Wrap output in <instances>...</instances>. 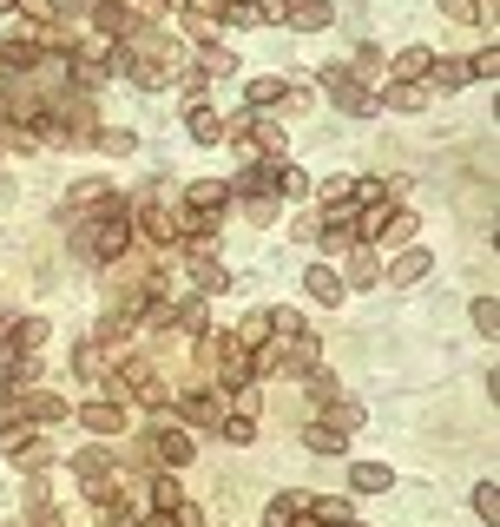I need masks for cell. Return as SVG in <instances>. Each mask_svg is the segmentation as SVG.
Listing matches in <instances>:
<instances>
[{"label":"cell","mask_w":500,"mask_h":527,"mask_svg":"<svg viewBox=\"0 0 500 527\" xmlns=\"http://www.w3.org/2000/svg\"><path fill=\"white\" fill-rule=\"evenodd\" d=\"M250 369L257 376H310V369H323V343H316V330L303 336H270L264 350H250Z\"/></svg>","instance_id":"1"},{"label":"cell","mask_w":500,"mask_h":527,"mask_svg":"<svg viewBox=\"0 0 500 527\" xmlns=\"http://www.w3.org/2000/svg\"><path fill=\"white\" fill-rule=\"evenodd\" d=\"M125 251H132V211L112 198V205L93 211V224H86V257H93V264H119Z\"/></svg>","instance_id":"2"},{"label":"cell","mask_w":500,"mask_h":527,"mask_svg":"<svg viewBox=\"0 0 500 527\" xmlns=\"http://www.w3.org/2000/svg\"><path fill=\"white\" fill-rule=\"evenodd\" d=\"M172 73H178V53L139 27V47L125 53V80H132V86H145V93H158V86H172Z\"/></svg>","instance_id":"3"},{"label":"cell","mask_w":500,"mask_h":527,"mask_svg":"<svg viewBox=\"0 0 500 527\" xmlns=\"http://www.w3.org/2000/svg\"><path fill=\"white\" fill-rule=\"evenodd\" d=\"M86 132H93V99L86 93L47 99V112H40V139H86Z\"/></svg>","instance_id":"4"},{"label":"cell","mask_w":500,"mask_h":527,"mask_svg":"<svg viewBox=\"0 0 500 527\" xmlns=\"http://www.w3.org/2000/svg\"><path fill=\"white\" fill-rule=\"evenodd\" d=\"M73 475H79V488H86V501H99V508L119 495V462H112V448H86V455H73Z\"/></svg>","instance_id":"5"},{"label":"cell","mask_w":500,"mask_h":527,"mask_svg":"<svg viewBox=\"0 0 500 527\" xmlns=\"http://www.w3.org/2000/svg\"><path fill=\"white\" fill-rule=\"evenodd\" d=\"M211 376H218L224 389H250V383H257V369H250V350L237 343V336L211 343Z\"/></svg>","instance_id":"6"},{"label":"cell","mask_w":500,"mask_h":527,"mask_svg":"<svg viewBox=\"0 0 500 527\" xmlns=\"http://www.w3.org/2000/svg\"><path fill=\"white\" fill-rule=\"evenodd\" d=\"M323 93L336 99V106H343L349 119H369V112H382V106H375V93H369L362 80H349L343 66H323Z\"/></svg>","instance_id":"7"},{"label":"cell","mask_w":500,"mask_h":527,"mask_svg":"<svg viewBox=\"0 0 500 527\" xmlns=\"http://www.w3.org/2000/svg\"><path fill=\"white\" fill-rule=\"evenodd\" d=\"M125 389L145 402V409H172V389H165V376H158V363H145V356H132V363H119Z\"/></svg>","instance_id":"8"},{"label":"cell","mask_w":500,"mask_h":527,"mask_svg":"<svg viewBox=\"0 0 500 527\" xmlns=\"http://www.w3.org/2000/svg\"><path fill=\"white\" fill-rule=\"evenodd\" d=\"M47 40H33V33H7V40H0V73H40V60H47Z\"/></svg>","instance_id":"9"},{"label":"cell","mask_w":500,"mask_h":527,"mask_svg":"<svg viewBox=\"0 0 500 527\" xmlns=\"http://www.w3.org/2000/svg\"><path fill=\"white\" fill-rule=\"evenodd\" d=\"M316 244H329V251H349V244H362V205H336L323 218V231H316Z\"/></svg>","instance_id":"10"},{"label":"cell","mask_w":500,"mask_h":527,"mask_svg":"<svg viewBox=\"0 0 500 527\" xmlns=\"http://www.w3.org/2000/svg\"><path fill=\"white\" fill-rule=\"evenodd\" d=\"M93 27H99V40H112V47H119V40H132V33H139V14H132L125 0H99V7H93Z\"/></svg>","instance_id":"11"},{"label":"cell","mask_w":500,"mask_h":527,"mask_svg":"<svg viewBox=\"0 0 500 527\" xmlns=\"http://www.w3.org/2000/svg\"><path fill=\"white\" fill-rule=\"evenodd\" d=\"M185 264H191V277H198V297H218V290H231V271H224L218 257H211V244H185Z\"/></svg>","instance_id":"12"},{"label":"cell","mask_w":500,"mask_h":527,"mask_svg":"<svg viewBox=\"0 0 500 527\" xmlns=\"http://www.w3.org/2000/svg\"><path fill=\"white\" fill-rule=\"evenodd\" d=\"M132 224H139V231H145L152 244H178V211H165L152 192L139 198V218H132Z\"/></svg>","instance_id":"13"},{"label":"cell","mask_w":500,"mask_h":527,"mask_svg":"<svg viewBox=\"0 0 500 527\" xmlns=\"http://www.w3.org/2000/svg\"><path fill=\"white\" fill-rule=\"evenodd\" d=\"M178 422H191V429H218L224 402L211 396V389H191V396H178Z\"/></svg>","instance_id":"14"},{"label":"cell","mask_w":500,"mask_h":527,"mask_svg":"<svg viewBox=\"0 0 500 527\" xmlns=\"http://www.w3.org/2000/svg\"><path fill=\"white\" fill-rule=\"evenodd\" d=\"M152 455H158V462H165V468H185L191 455H198V442H191L185 429H172V422H165V429L152 435Z\"/></svg>","instance_id":"15"},{"label":"cell","mask_w":500,"mask_h":527,"mask_svg":"<svg viewBox=\"0 0 500 527\" xmlns=\"http://www.w3.org/2000/svg\"><path fill=\"white\" fill-rule=\"evenodd\" d=\"M244 139H250V152H257L264 165H283V159H290V139H283V126H270V119H257Z\"/></svg>","instance_id":"16"},{"label":"cell","mask_w":500,"mask_h":527,"mask_svg":"<svg viewBox=\"0 0 500 527\" xmlns=\"http://www.w3.org/2000/svg\"><path fill=\"white\" fill-rule=\"evenodd\" d=\"M79 429H93V435H125V402H86V409H79Z\"/></svg>","instance_id":"17"},{"label":"cell","mask_w":500,"mask_h":527,"mask_svg":"<svg viewBox=\"0 0 500 527\" xmlns=\"http://www.w3.org/2000/svg\"><path fill=\"white\" fill-rule=\"evenodd\" d=\"M93 205H112V185L106 178H79L73 192H66V211L73 218H93Z\"/></svg>","instance_id":"18"},{"label":"cell","mask_w":500,"mask_h":527,"mask_svg":"<svg viewBox=\"0 0 500 527\" xmlns=\"http://www.w3.org/2000/svg\"><path fill=\"white\" fill-rule=\"evenodd\" d=\"M165 330L204 336V297H178V304H165Z\"/></svg>","instance_id":"19"},{"label":"cell","mask_w":500,"mask_h":527,"mask_svg":"<svg viewBox=\"0 0 500 527\" xmlns=\"http://www.w3.org/2000/svg\"><path fill=\"white\" fill-rule=\"evenodd\" d=\"M218 205H231V185H224V178H198V185H185V211H211V218H218Z\"/></svg>","instance_id":"20"},{"label":"cell","mask_w":500,"mask_h":527,"mask_svg":"<svg viewBox=\"0 0 500 527\" xmlns=\"http://www.w3.org/2000/svg\"><path fill=\"white\" fill-rule=\"evenodd\" d=\"M178 20H185V33H191V47H198V60H211V53L224 47V33H218V20H211V14H191V7H185Z\"/></svg>","instance_id":"21"},{"label":"cell","mask_w":500,"mask_h":527,"mask_svg":"<svg viewBox=\"0 0 500 527\" xmlns=\"http://www.w3.org/2000/svg\"><path fill=\"white\" fill-rule=\"evenodd\" d=\"M303 290H310L316 304H329V310L343 304V277L329 271V264H310V271H303Z\"/></svg>","instance_id":"22"},{"label":"cell","mask_w":500,"mask_h":527,"mask_svg":"<svg viewBox=\"0 0 500 527\" xmlns=\"http://www.w3.org/2000/svg\"><path fill=\"white\" fill-rule=\"evenodd\" d=\"M428 271H435V257H428V251H402V257L389 264V284H395V290H408V284H422Z\"/></svg>","instance_id":"23"},{"label":"cell","mask_w":500,"mask_h":527,"mask_svg":"<svg viewBox=\"0 0 500 527\" xmlns=\"http://www.w3.org/2000/svg\"><path fill=\"white\" fill-rule=\"evenodd\" d=\"M422 86H428V93H454V86H468V60H428Z\"/></svg>","instance_id":"24"},{"label":"cell","mask_w":500,"mask_h":527,"mask_svg":"<svg viewBox=\"0 0 500 527\" xmlns=\"http://www.w3.org/2000/svg\"><path fill=\"white\" fill-rule=\"evenodd\" d=\"M283 20H290L297 33H323L336 14H329V0H297V7H283Z\"/></svg>","instance_id":"25"},{"label":"cell","mask_w":500,"mask_h":527,"mask_svg":"<svg viewBox=\"0 0 500 527\" xmlns=\"http://www.w3.org/2000/svg\"><path fill=\"white\" fill-rule=\"evenodd\" d=\"M283 93H290V86H283L277 73H257V80L244 86V106L250 112H270V106H283Z\"/></svg>","instance_id":"26"},{"label":"cell","mask_w":500,"mask_h":527,"mask_svg":"<svg viewBox=\"0 0 500 527\" xmlns=\"http://www.w3.org/2000/svg\"><path fill=\"white\" fill-rule=\"evenodd\" d=\"M336 277H343V290H375V277H382V271H375V251H362V244H356V257H349Z\"/></svg>","instance_id":"27"},{"label":"cell","mask_w":500,"mask_h":527,"mask_svg":"<svg viewBox=\"0 0 500 527\" xmlns=\"http://www.w3.org/2000/svg\"><path fill=\"white\" fill-rule=\"evenodd\" d=\"M185 126H191V139H198V145H218V139H224V112H211V106H185Z\"/></svg>","instance_id":"28"},{"label":"cell","mask_w":500,"mask_h":527,"mask_svg":"<svg viewBox=\"0 0 500 527\" xmlns=\"http://www.w3.org/2000/svg\"><path fill=\"white\" fill-rule=\"evenodd\" d=\"M375 106H395V112H422V106H428V86H422V80H395L389 93L375 99Z\"/></svg>","instance_id":"29"},{"label":"cell","mask_w":500,"mask_h":527,"mask_svg":"<svg viewBox=\"0 0 500 527\" xmlns=\"http://www.w3.org/2000/svg\"><path fill=\"white\" fill-rule=\"evenodd\" d=\"M375 244L408 251V244H415V211H389V218H382V231H375Z\"/></svg>","instance_id":"30"},{"label":"cell","mask_w":500,"mask_h":527,"mask_svg":"<svg viewBox=\"0 0 500 527\" xmlns=\"http://www.w3.org/2000/svg\"><path fill=\"white\" fill-rule=\"evenodd\" d=\"M7 343H14L20 356H33L40 343H47V317H20V323H7Z\"/></svg>","instance_id":"31"},{"label":"cell","mask_w":500,"mask_h":527,"mask_svg":"<svg viewBox=\"0 0 500 527\" xmlns=\"http://www.w3.org/2000/svg\"><path fill=\"white\" fill-rule=\"evenodd\" d=\"M343 442H349V435L343 429H336V422H310V429H303V448H316V455H343Z\"/></svg>","instance_id":"32"},{"label":"cell","mask_w":500,"mask_h":527,"mask_svg":"<svg viewBox=\"0 0 500 527\" xmlns=\"http://www.w3.org/2000/svg\"><path fill=\"white\" fill-rule=\"evenodd\" d=\"M389 468H382V462H356V468H349V488H356V495H382V488H389Z\"/></svg>","instance_id":"33"},{"label":"cell","mask_w":500,"mask_h":527,"mask_svg":"<svg viewBox=\"0 0 500 527\" xmlns=\"http://www.w3.org/2000/svg\"><path fill=\"white\" fill-rule=\"evenodd\" d=\"M14 409H20L27 422H60V416H66L60 396H14Z\"/></svg>","instance_id":"34"},{"label":"cell","mask_w":500,"mask_h":527,"mask_svg":"<svg viewBox=\"0 0 500 527\" xmlns=\"http://www.w3.org/2000/svg\"><path fill=\"white\" fill-rule=\"evenodd\" d=\"M310 501H316V495H277V501L264 508V527H290L303 508H310Z\"/></svg>","instance_id":"35"},{"label":"cell","mask_w":500,"mask_h":527,"mask_svg":"<svg viewBox=\"0 0 500 527\" xmlns=\"http://www.w3.org/2000/svg\"><path fill=\"white\" fill-rule=\"evenodd\" d=\"M237 343H244V350H264V343H270V310H250V317L244 323H237Z\"/></svg>","instance_id":"36"},{"label":"cell","mask_w":500,"mask_h":527,"mask_svg":"<svg viewBox=\"0 0 500 527\" xmlns=\"http://www.w3.org/2000/svg\"><path fill=\"white\" fill-rule=\"evenodd\" d=\"M428 60H435V53H422V47H402V53L389 60V73H395V80H422V73H428Z\"/></svg>","instance_id":"37"},{"label":"cell","mask_w":500,"mask_h":527,"mask_svg":"<svg viewBox=\"0 0 500 527\" xmlns=\"http://www.w3.org/2000/svg\"><path fill=\"white\" fill-rule=\"evenodd\" d=\"M27 442H33V422L27 416H7V422H0V455H20Z\"/></svg>","instance_id":"38"},{"label":"cell","mask_w":500,"mask_h":527,"mask_svg":"<svg viewBox=\"0 0 500 527\" xmlns=\"http://www.w3.org/2000/svg\"><path fill=\"white\" fill-rule=\"evenodd\" d=\"M178 501H185V488H178V475H172V468H165V475H152V508H165V514H172Z\"/></svg>","instance_id":"39"},{"label":"cell","mask_w":500,"mask_h":527,"mask_svg":"<svg viewBox=\"0 0 500 527\" xmlns=\"http://www.w3.org/2000/svg\"><path fill=\"white\" fill-rule=\"evenodd\" d=\"M343 73H349V80H362V86H369L375 73H382V47H356V60H349Z\"/></svg>","instance_id":"40"},{"label":"cell","mask_w":500,"mask_h":527,"mask_svg":"<svg viewBox=\"0 0 500 527\" xmlns=\"http://www.w3.org/2000/svg\"><path fill=\"white\" fill-rule=\"evenodd\" d=\"M270 185H277L283 198H303V192H310V178H303L297 165H270Z\"/></svg>","instance_id":"41"},{"label":"cell","mask_w":500,"mask_h":527,"mask_svg":"<svg viewBox=\"0 0 500 527\" xmlns=\"http://www.w3.org/2000/svg\"><path fill=\"white\" fill-rule=\"evenodd\" d=\"M441 7H448V20H461V27H481L494 0H441Z\"/></svg>","instance_id":"42"},{"label":"cell","mask_w":500,"mask_h":527,"mask_svg":"<svg viewBox=\"0 0 500 527\" xmlns=\"http://www.w3.org/2000/svg\"><path fill=\"white\" fill-rule=\"evenodd\" d=\"M468 317H474V330H481V336H494V330H500V304H494V290H487V297H474V310H468Z\"/></svg>","instance_id":"43"},{"label":"cell","mask_w":500,"mask_h":527,"mask_svg":"<svg viewBox=\"0 0 500 527\" xmlns=\"http://www.w3.org/2000/svg\"><path fill=\"white\" fill-rule=\"evenodd\" d=\"M218 429H224V442H237V448H250V442H257V416H224Z\"/></svg>","instance_id":"44"},{"label":"cell","mask_w":500,"mask_h":527,"mask_svg":"<svg viewBox=\"0 0 500 527\" xmlns=\"http://www.w3.org/2000/svg\"><path fill=\"white\" fill-rule=\"evenodd\" d=\"M474 514H481L487 527L500 521V488H494V481H481V488H474Z\"/></svg>","instance_id":"45"},{"label":"cell","mask_w":500,"mask_h":527,"mask_svg":"<svg viewBox=\"0 0 500 527\" xmlns=\"http://www.w3.org/2000/svg\"><path fill=\"white\" fill-rule=\"evenodd\" d=\"M99 152H106V159H132L139 139H132V132H99Z\"/></svg>","instance_id":"46"},{"label":"cell","mask_w":500,"mask_h":527,"mask_svg":"<svg viewBox=\"0 0 500 527\" xmlns=\"http://www.w3.org/2000/svg\"><path fill=\"white\" fill-rule=\"evenodd\" d=\"M494 73H500V47L487 40V53H474V60H468V80H494Z\"/></svg>","instance_id":"47"},{"label":"cell","mask_w":500,"mask_h":527,"mask_svg":"<svg viewBox=\"0 0 500 527\" xmlns=\"http://www.w3.org/2000/svg\"><path fill=\"white\" fill-rule=\"evenodd\" d=\"M172 80H178V86H185V93H191V99H198V93H204V80H211V73H204V60H191V66H185V60H178V73H172Z\"/></svg>","instance_id":"48"},{"label":"cell","mask_w":500,"mask_h":527,"mask_svg":"<svg viewBox=\"0 0 500 527\" xmlns=\"http://www.w3.org/2000/svg\"><path fill=\"white\" fill-rule=\"evenodd\" d=\"M224 20H231V27H264V7H244V0H224Z\"/></svg>","instance_id":"49"},{"label":"cell","mask_w":500,"mask_h":527,"mask_svg":"<svg viewBox=\"0 0 500 527\" xmlns=\"http://www.w3.org/2000/svg\"><path fill=\"white\" fill-rule=\"evenodd\" d=\"M14 14H27L33 27H53V20H60V7H53V0H20Z\"/></svg>","instance_id":"50"},{"label":"cell","mask_w":500,"mask_h":527,"mask_svg":"<svg viewBox=\"0 0 500 527\" xmlns=\"http://www.w3.org/2000/svg\"><path fill=\"white\" fill-rule=\"evenodd\" d=\"M244 218H250V224H270V218H277V198H270V192L244 198Z\"/></svg>","instance_id":"51"},{"label":"cell","mask_w":500,"mask_h":527,"mask_svg":"<svg viewBox=\"0 0 500 527\" xmlns=\"http://www.w3.org/2000/svg\"><path fill=\"white\" fill-rule=\"evenodd\" d=\"M7 376H14V389H27V383H40V356H20L14 369H7Z\"/></svg>","instance_id":"52"},{"label":"cell","mask_w":500,"mask_h":527,"mask_svg":"<svg viewBox=\"0 0 500 527\" xmlns=\"http://www.w3.org/2000/svg\"><path fill=\"white\" fill-rule=\"evenodd\" d=\"M329 422H336V429H362V409H356V402H336V409H329Z\"/></svg>","instance_id":"53"},{"label":"cell","mask_w":500,"mask_h":527,"mask_svg":"<svg viewBox=\"0 0 500 527\" xmlns=\"http://www.w3.org/2000/svg\"><path fill=\"white\" fill-rule=\"evenodd\" d=\"M79 376H106V356H99V343H86V350H79Z\"/></svg>","instance_id":"54"},{"label":"cell","mask_w":500,"mask_h":527,"mask_svg":"<svg viewBox=\"0 0 500 527\" xmlns=\"http://www.w3.org/2000/svg\"><path fill=\"white\" fill-rule=\"evenodd\" d=\"M172 527H204V508H191V501H178V508H172Z\"/></svg>","instance_id":"55"},{"label":"cell","mask_w":500,"mask_h":527,"mask_svg":"<svg viewBox=\"0 0 500 527\" xmlns=\"http://www.w3.org/2000/svg\"><path fill=\"white\" fill-rule=\"evenodd\" d=\"M310 99H316L310 86H290V93H283V112H310Z\"/></svg>","instance_id":"56"},{"label":"cell","mask_w":500,"mask_h":527,"mask_svg":"<svg viewBox=\"0 0 500 527\" xmlns=\"http://www.w3.org/2000/svg\"><path fill=\"white\" fill-rule=\"evenodd\" d=\"M290 231H297V238H303V244H316V231H323V218H316V211H303V218H297V224H290Z\"/></svg>","instance_id":"57"},{"label":"cell","mask_w":500,"mask_h":527,"mask_svg":"<svg viewBox=\"0 0 500 527\" xmlns=\"http://www.w3.org/2000/svg\"><path fill=\"white\" fill-rule=\"evenodd\" d=\"M290 527H329V521H323V514H310V508H303V514H297Z\"/></svg>","instance_id":"58"},{"label":"cell","mask_w":500,"mask_h":527,"mask_svg":"<svg viewBox=\"0 0 500 527\" xmlns=\"http://www.w3.org/2000/svg\"><path fill=\"white\" fill-rule=\"evenodd\" d=\"M165 7H172V14H185V7H191V0H165Z\"/></svg>","instance_id":"59"},{"label":"cell","mask_w":500,"mask_h":527,"mask_svg":"<svg viewBox=\"0 0 500 527\" xmlns=\"http://www.w3.org/2000/svg\"><path fill=\"white\" fill-rule=\"evenodd\" d=\"M14 7H20V0H0V14H14Z\"/></svg>","instance_id":"60"},{"label":"cell","mask_w":500,"mask_h":527,"mask_svg":"<svg viewBox=\"0 0 500 527\" xmlns=\"http://www.w3.org/2000/svg\"><path fill=\"white\" fill-rule=\"evenodd\" d=\"M244 7H264V0H244Z\"/></svg>","instance_id":"61"},{"label":"cell","mask_w":500,"mask_h":527,"mask_svg":"<svg viewBox=\"0 0 500 527\" xmlns=\"http://www.w3.org/2000/svg\"><path fill=\"white\" fill-rule=\"evenodd\" d=\"M343 527H362V521H343Z\"/></svg>","instance_id":"62"}]
</instances>
